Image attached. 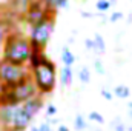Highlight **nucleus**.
I'll list each match as a JSON object with an SVG mask.
<instances>
[{"mask_svg":"<svg viewBox=\"0 0 132 131\" xmlns=\"http://www.w3.org/2000/svg\"><path fill=\"white\" fill-rule=\"evenodd\" d=\"M31 53H32V48H31L28 35H23L22 33L12 30L5 39L0 59L14 65L28 66Z\"/></svg>","mask_w":132,"mask_h":131,"instance_id":"1","label":"nucleus"},{"mask_svg":"<svg viewBox=\"0 0 132 131\" xmlns=\"http://www.w3.org/2000/svg\"><path fill=\"white\" fill-rule=\"evenodd\" d=\"M32 116L28 114L23 105H2L0 106V130L26 131L32 123Z\"/></svg>","mask_w":132,"mask_h":131,"instance_id":"2","label":"nucleus"},{"mask_svg":"<svg viewBox=\"0 0 132 131\" xmlns=\"http://www.w3.org/2000/svg\"><path fill=\"white\" fill-rule=\"evenodd\" d=\"M31 79L40 96H48L55 90L57 83V66L46 56L42 63L31 69Z\"/></svg>","mask_w":132,"mask_h":131,"instance_id":"3","label":"nucleus"},{"mask_svg":"<svg viewBox=\"0 0 132 131\" xmlns=\"http://www.w3.org/2000/svg\"><path fill=\"white\" fill-rule=\"evenodd\" d=\"M31 79V69L28 66L14 65L0 59V83L5 88H12Z\"/></svg>","mask_w":132,"mask_h":131,"instance_id":"4","label":"nucleus"},{"mask_svg":"<svg viewBox=\"0 0 132 131\" xmlns=\"http://www.w3.org/2000/svg\"><path fill=\"white\" fill-rule=\"evenodd\" d=\"M22 17H23L25 23L31 28L34 25H38V23L45 22V20L55 19V11L51 9L43 0H34L22 12Z\"/></svg>","mask_w":132,"mask_h":131,"instance_id":"5","label":"nucleus"},{"mask_svg":"<svg viewBox=\"0 0 132 131\" xmlns=\"http://www.w3.org/2000/svg\"><path fill=\"white\" fill-rule=\"evenodd\" d=\"M54 26H55V19H49V20H45L38 25H34L29 28V43H31V48L37 49V51H45L52 31H54Z\"/></svg>","mask_w":132,"mask_h":131,"instance_id":"6","label":"nucleus"},{"mask_svg":"<svg viewBox=\"0 0 132 131\" xmlns=\"http://www.w3.org/2000/svg\"><path fill=\"white\" fill-rule=\"evenodd\" d=\"M23 105V108H25V111L28 113V114H31L32 117H35L43 108H45V100H43V96H35V97L29 99L28 102H25V103H22Z\"/></svg>","mask_w":132,"mask_h":131,"instance_id":"7","label":"nucleus"},{"mask_svg":"<svg viewBox=\"0 0 132 131\" xmlns=\"http://www.w3.org/2000/svg\"><path fill=\"white\" fill-rule=\"evenodd\" d=\"M59 77H60V83H62L63 86H69V85H72V80H74L72 68H69V66H63V68L60 69Z\"/></svg>","mask_w":132,"mask_h":131,"instance_id":"8","label":"nucleus"},{"mask_svg":"<svg viewBox=\"0 0 132 131\" xmlns=\"http://www.w3.org/2000/svg\"><path fill=\"white\" fill-rule=\"evenodd\" d=\"M11 31H12V23L8 19H2L0 17V48L3 46L6 35L11 33Z\"/></svg>","mask_w":132,"mask_h":131,"instance_id":"9","label":"nucleus"},{"mask_svg":"<svg viewBox=\"0 0 132 131\" xmlns=\"http://www.w3.org/2000/svg\"><path fill=\"white\" fill-rule=\"evenodd\" d=\"M60 59H62L63 66L72 68V65L75 63V56H74V53L69 49V46H63V48H62V56H60Z\"/></svg>","mask_w":132,"mask_h":131,"instance_id":"10","label":"nucleus"},{"mask_svg":"<svg viewBox=\"0 0 132 131\" xmlns=\"http://www.w3.org/2000/svg\"><path fill=\"white\" fill-rule=\"evenodd\" d=\"M112 94L118 99H129V96H131V88L128 85H117L114 88Z\"/></svg>","mask_w":132,"mask_h":131,"instance_id":"11","label":"nucleus"},{"mask_svg":"<svg viewBox=\"0 0 132 131\" xmlns=\"http://www.w3.org/2000/svg\"><path fill=\"white\" fill-rule=\"evenodd\" d=\"M51 9H54V11H57V9H65L68 8V5H69V0H43Z\"/></svg>","mask_w":132,"mask_h":131,"instance_id":"12","label":"nucleus"},{"mask_svg":"<svg viewBox=\"0 0 132 131\" xmlns=\"http://www.w3.org/2000/svg\"><path fill=\"white\" fill-rule=\"evenodd\" d=\"M74 128H75L77 131H85V130H88V122H86L85 116H81V114H77V116L74 117Z\"/></svg>","mask_w":132,"mask_h":131,"instance_id":"13","label":"nucleus"},{"mask_svg":"<svg viewBox=\"0 0 132 131\" xmlns=\"http://www.w3.org/2000/svg\"><path fill=\"white\" fill-rule=\"evenodd\" d=\"M78 80L81 82V83H89L91 82V69L88 68V66H81L80 69H78Z\"/></svg>","mask_w":132,"mask_h":131,"instance_id":"14","label":"nucleus"},{"mask_svg":"<svg viewBox=\"0 0 132 131\" xmlns=\"http://www.w3.org/2000/svg\"><path fill=\"white\" fill-rule=\"evenodd\" d=\"M94 42H95V53L103 54L106 51V43H104V39L101 37V34H95L94 35Z\"/></svg>","mask_w":132,"mask_h":131,"instance_id":"15","label":"nucleus"},{"mask_svg":"<svg viewBox=\"0 0 132 131\" xmlns=\"http://www.w3.org/2000/svg\"><path fill=\"white\" fill-rule=\"evenodd\" d=\"M111 130L112 131H128V125L120 117H117V119H114L111 122Z\"/></svg>","mask_w":132,"mask_h":131,"instance_id":"16","label":"nucleus"},{"mask_svg":"<svg viewBox=\"0 0 132 131\" xmlns=\"http://www.w3.org/2000/svg\"><path fill=\"white\" fill-rule=\"evenodd\" d=\"M88 119H89L91 122L97 123V125H103V123H104V117L100 114L98 111H91V113L88 114Z\"/></svg>","mask_w":132,"mask_h":131,"instance_id":"17","label":"nucleus"},{"mask_svg":"<svg viewBox=\"0 0 132 131\" xmlns=\"http://www.w3.org/2000/svg\"><path fill=\"white\" fill-rule=\"evenodd\" d=\"M95 8H97V11H98V12H106V11H109L111 3H109L108 0H97Z\"/></svg>","mask_w":132,"mask_h":131,"instance_id":"18","label":"nucleus"},{"mask_svg":"<svg viewBox=\"0 0 132 131\" xmlns=\"http://www.w3.org/2000/svg\"><path fill=\"white\" fill-rule=\"evenodd\" d=\"M57 106L54 105V103H48L46 105V117L48 119H52V117H55L57 116Z\"/></svg>","mask_w":132,"mask_h":131,"instance_id":"19","label":"nucleus"},{"mask_svg":"<svg viewBox=\"0 0 132 131\" xmlns=\"http://www.w3.org/2000/svg\"><path fill=\"white\" fill-rule=\"evenodd\" d=\"M94 69L97 71V74H100V76H103V74L106 72V69H104V65H103V62H101L100 59H97V60L94 62Z\"/></svg>","mask_w":132,"mask_h":131,"instance_id":"20","label":"nucleus"},{"mask_svg":"<svg viewBox=\"0 0 132 131\" xmlns=\"http://www.w3.org/2000/svg\"><path fill=\"white\" fill-rule=\"evenodd\" d=\"M15 2V6H19V9L23 12L26 8H28V5L31 3V2H34V0H14Z\"/></svg>","mask_w":132,"mask_h":131,"instance_id":"21","label":"nucleus"},{"mask_svg":"<svg viewBox=\"0 0 132 131\" xmlns=\"http://www.w3.org/2000/svg\"><path fill=\"white\" fill-rule=\"evenodd\" d=\"M100 94H101V97H103V99H106V100H109V102L114 99V94H112V91H109V90H106V88H101Z\"/></svg>","mask_w":132,"mask_h":131,"instance_id":"22","label":"nucleus"},{"mask_svg":"<svg viewBox=\"0 0 132 131\" xmlns=\"http://www.w3.org/2000/svg\"><path fill=\"white\" fill-rule=\"evenodd\" d=\"M121 19H123V12L117 11V12H112V14H111V17H109V22L115 23V22H118V20H121Z\"/></svg>","mask_w":132,"mask_h":131,"instance_id":"23","label":"nucleus"},{"mask_svg":"<svg viewBox=\"0 0 132 131\" xmlns=\"http://www.w3.org/2000/svg\"><path fill=\"white\" fill-rule=\"evenodd\" d=\"M85 46L89 51H95V42H94V39H85Z\"/></svg>","mask_w":132,"mask_h":131,"instance_id":"24","label":"nucleus"},{"mask_svg":"<svg viewBox=\"0 0 132 131\" xmlns=\"http://www.w3.org/2000/svg\"><path fill=\"white\" fill-rule=\"evenodd\" d=\"M37 127H38V131H52V127L49 125V122H48V120H46V122L38 123Z\"/></svg>","mask_w":132,"mask_h":131,"instance_id":"25","label":"nucleus"},{"mask_svg":"<svg viewBox=\"0 0 132 131\" xmlns=\"http://www.w3.org/2000/svg\"><path fill=\"white\" fill-rule=\"evenodd\" d=\"M126 108H128V116L132 119V100L131 102H128V106H126Z\"/></svg>","mask_w":132,"mask_h":131,"instance_id":"26","label":"nucleus"},{"mask_svg":"<svg viewBox=\"0 0 132 131\" xmlns=\"http://www.w3.org/2000/svg\"><path fill=\"white\" fill-rule=\"evenodd\" d=\"M57 131H71V130H69L66 125H62V123H60V125L57 127Z\"/></svg>","mask_w":132,"mask_h":131,"instance_id":"27","label":"nucleus"},{"mask_svg":"<svg viewBox=\"0 0 132 131\" xmlns=\"http://www.w3.org/2000/svg\"><path fill=\"white\" fill-rule=\"evenodd\" d=\"M81 16H83V17H94L92 12H81Z\"/></svg>","mask_w":132,"mask_h":131,"instance_id":"28","label":"nucleus"},{"mask_svg":"<svg viewBox=\"0 0 132 131\" xmlns=\"http://www.w3.org/2000/svg\"><path fill=\"white\" fill-rule=\"evenodd\" d=\"M29 131H38V127L37 125H31L29 127Z\"/></svg>","mask_w":132,"mask_h":131,"instance_id":"29","label":"nucleus"},{"mask_svg":"<svg viewBox=\"0 0 132 131\" xmlns=\"http://www.w3.org/2000/svg\"><path fill=\"white\" fill-rule=\"evenodd\" d=\"M108 2H109L111 5H112V3H117V0H108Z\"/></svg>","mask_w":132,"mask_h":131,"instance_id":"30","label":"nucleus"},{"mask_svg":"<svg viewBox=\"0 0 132 131\" xmlns=\"http://www.w3.org/2000/svg\"><path fill=\"white\" fill-rule=\"evenodd\" d=\"M2 91H3V85L0 83V94H2Z\"/></svg>","mask_w":132,"mask_h":131,"instance_id":"31","label":"nucleus"},{"mask_svg":"<svg viewBox=\"0 0 132 131\" xmlns=\"http://www.w3.org/2000/svg\"><path fill=\"white\" fill-rule=\"evenodd\" d=\"M0 131H2V130H0Z\"/></svg>","mask_w":132,"mask_h":131,"instance_id":"32","label":"nucleus"}]
</instances>
